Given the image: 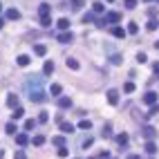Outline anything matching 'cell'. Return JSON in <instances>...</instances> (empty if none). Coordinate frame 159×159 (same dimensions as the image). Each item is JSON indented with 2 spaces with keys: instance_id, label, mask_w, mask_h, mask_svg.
I'll list each match as a JSON object with an SVG mask.
<instances>
[{
  "instance_id": "cell-11",
  "label": "cell",
  "mask_w": 159,
  "mask_h": 159,
  "mask_svg": "<svg viewBox=\"0 0 159 159\" xmlns=\"http://www.w3.org/2000/svg\"><path fill=\"white\" fill-rule=\"evenodd\" d=\"M5 132H7V134H16V132H18V128H16V121H9V123L5 126Z\"/></svg>"
},
{
  "instance_id": "cell-42",
  "label": "cell",
  "mask_w": 159,
  "mask_h": 159,
  "mask_svg": "<svg viewBox=\"0 0 159 159\" xmlns=\"http://www.w3.org/2000/svg\"><path fill=\"white\" fill-rule=\"evenodd\" d=\"M128 159H139V157H137V155H130V157H128Z\"/></svg>"
},
{
  "instance_id": "cell-9",
  "label": "cell",
  "mask_w": 159,
  "mask_h": 159,
  "mask_svg": "<svg viewBox=\"0 0 159 159\" xmlns=\"http://www.w3.org/2000/svg\"><path fill=\"white\" fill-rule=\"evenodd\" d=\"M16 143H18V146H27V143H29V137H27L25 132L16 134Z\"/></svg>"
},
{
  "instance_id": "cell-10",
  "label": "cell",
  "mask_w": 159,
  "mask_h": 159,
  "mask_svg": "<svg viewBox=\"0 0 159 159\" xmlns=\"http://www.w3.org/2000/svg\"><path fill=\"white\" fill-rule=\"evenodd\" d=\"M7 105H9V108H11V110H13V108H18V97H16V94H13V92H11V94H9V97H7Z\"/></svg>"
},
{
  "instance_id": "cell-33",
  "label": "cell",
  "mask_w": 159,
  "mask_h": 159,
  "mask_svg": "<svg viewBox=\"0 0 159 159\" xmlns=\"http://www.w3.org/2000/svg\"><path fill=\"white\" fill-rule=\"evenodd\" d=\"M38 121H40V123H47V121H49V114H47V112H40Z\"/></svg>"
},
{
  "instance_id": "cell-12",
  "label": "cell",
  "mask_w": 159,
  "mask_h": 159,
  "mask_svg": "<svg viewBox=\"0 0 159 159\" xmlns=\"http://www.w3.org/2000/svg\"><path fill=\"white\" fill-rule=\"evenodd\" d=\"M119 18H121V13H119V11H110V13L105 16V20H108V23H117Z\"/></svg>"
},
{
  "instance_id": "cell-38",
  "label": "cell",
  "mask_w": 159,
  "mask_h": 159,
  "mask_svg": "<svg viewBox=\"0 0 159 159\" xmlns=\"http://www.w3.org/2000/svg\"><path fill=\"white\" fill-rule=\"evenodd\" d=\"M92 20H94V13H85L83 16V23H92Z\"/></svg>"
},
{
  "instance_id": "cell-40",
  "label": "cell",
  "mask_w": 159,
  "mask_h": 159,
  "mask_svg": "<svg viewBox=\"0 0 159 159\" xmlns=\"http://www.w3.org/2000/svg\"><path fill=\"white\" fill-rule=\"evenodd\" d=\"M13 159H27V155L23 153V150H18V153H16V155H13Z\"/></svg>"
},
{
  "instance_id": "cell-36",
  "label": "cell",
  "mask_w": 159,
  "mask_h": 159,
  "mask_svg": "<svg viewBox=\"0 0 159 159\" xmlns=\"http://www.w3.org/2000/svg\"><path fill=\"white\" fill-rule=\"evenodd\" d=\"M137 61H139V63H146V61H148V56L143 54V52H139V54H137Z\"/></svg>"
},
{
  "instance_id": "cell-48",
  "label": "cell",
  "mask_w": 159,
  "mask_h": 159,
  "mask_svg": "<svg viewBox=\"0 0 159 159\" xmlns=\"http://www.w3.org/2000/svg\"><path fill=\"white\" fill-rule=\"evenodd\" d=\"M157 2H159V0H157Z\"/></svg>"
},
{
  "instance_id": "cell-23",
  "label": "cell",
  "mask_w": 159,
  "mask_h": 159,
  "mask_svg": "<svg viewBox=\"0 0 159 159\" xmlns=\"http://www.w3.org/2000/svg\"><path fill=\"white\" fill-rule=\"evenodd\" d=\"M45 143V134H38V137H34V146H43Z\"/></svg>"
},
{
  "instance_id": "cell-19",
  "label": "cell",
  "mask_w": 159,
  "mask_h": 159,
  "mask_svg": "<svg viewBox=\"0 0 159 159\" xmlns=\"http://www.w3.org/2000/svg\"><path fill=\"white\" fill-rule=\"evenodd\" d=\"M117 143H119V146H126V143H128V134H123V132L117 134Z\"/></svg>"
},
{
  "instance_id": "cell-1",
  "label": "cell",
  "mask_w": 159,
  "mask_h": 159,
  "mask_svg": "<svg viewBox=\"0 0 159 159\" xmlns=\"http://www.w3.org/2000/svg\"><path fill=\"white\" fill-rule=\"evenodd\" d=\"M25 90H27V97H29L34 103H43V101H45V90H43V83L38 81V78L27 81L25 83Z\"/></svg>"
},
{
  "instance_id": "cell-28",
  "label": "cell",
  "mask_w": 159,
  "mask_h": 159,
  "mask_svg": "<svg viewBox=\"0 0 159 159\" xmlns=\"http://www.w3.org/2000/svg\"><path fill=\"white\" fill-rule=\"evenodd\" d=\"M123 92H128V94H130V92H134V83H130V81H128V83L123 85Z\"/></svg>"
},
{
  "instance_id": "cell-45",
  "label": "cell",
  "mask_w": 159,
  "mask_h": 159,
  "mask_svg": "<svg viewBox=\"0 0 159 159\" xmlns=\"http://www.w3.org/2000/svg\"><path fill=\"white\" fill-rule=\"evenodd\" d=\"M0 11H2V5H0Z\"/></svg>"
},
{
  "instance_id": "cell-35",
  "label": "cell",
  "mask_w": 159,
  "mask_h": 159,
  "mask_svg": "<svg viewBox=\"0 0 159 159\" xmlns=\"http://www.w3.org/2000/svg\"><path fill=\"white\" fill-rule=\"evenodd\" d=\"M137 7V0H126V9H134Z\"/></svg>"
},
{
  "instance_id": "cell-16",
  "label": "cell",
  "mask_w": 159,
  "mask_h": 159,
  "mask_svg": "<svg viewBox=\"0 0 159 159\" xmlns=\"http://www.w3.org/2000/svg\"><path fill=\"white\" fill-rule=\"evenodd\" d=\"M59 108H72V101L67 97H61L59 99Z\"/></svg>"
},
{
  "instance_id": "cell-39",
  "label": "cell",
  "mask_w": 159,
  "mask_h": 159,
  "mask_svg": "<svg viewBox=\"0 0 159 159\" xmlns=\"http://www.w3.org/2000/svg\"><path fill=\"white\" fill-rule=\"evenodd\" d=\"M92 141H94V139H92V137H88V139H85L81 146H83V148H90V146H92Z\"/></svg>"
},
{
  "instance_id": "cell-18",
  "label": "cell",
  "mask_w": 159,
  "mask_h": 159,
  "mask_svg": "<svg viewBox=\"0 0 159 159\" xmlns=\"http://www.w3.org/2000/svg\"><path fill=\"white\" fill-rule=\"evenodd\" d=\"M92 9H94V13H103L105 11V5L103 2H94V5H92Z\"/></svg>"
},
{
  "instance_id": "cell-25",
  "label": "cell",
  "mask_w": 159,
  "mask_h": 159,
  "mask_svg": "<svg viewBox=\"0 0 159 159\" xmlns=\"http://www.w3.org/2000/svg\"><path fill=\"white\" fill-rule=\"evenodd\" d=\"M23 114H25V110H23V108L18 105L16 110H13V117H11V119H20V117H23Z\"/></svg>"
},
{
  "instance_id": "cell-14",
  "label": "cell",
  "mask_w": 159,
  "mask_h": 159,
  "mask_svg": "<svg viewBox=\"0 0 159 159\" xmlns=\"http://www.w3.org/2000/svg\"><path fill=\"white\" fill-rule=\"evenodd\" d=\"M59 126H61V130H63V132H67V134H70V132H74V126H72V123H67V121H61Z\"/></svg>"
},
{
  "instance_id": "cell-26",
  "label": "cell",
  "mask_w": 159,
  "mask_h": 159,
  "mask_svg": "<svg viewBox=\"0 0 159 159\" xmlns=\"http://www.w3.org/2000/svg\"><path fill=\"white\" fill-rule=\"evenodd\" d=\"M49 11H52V9H49V5H47V2H43V5L38 7V13H49Z\"/></svg>"
},
{
  "instance_id": "cell-27",
  "label": "cell",
  "mask_w": 159,
  "mask_h": 159,
  "mask_svg": "<svg viewBox=\"0 0 159 159\" xmlns=\"http://www.w3.org/2000/svg\"><path fill=\"white\" fill-rule=\"evenodd\" d=\"M54 146H65V137H54Z\"/></svg>"
},
{
  "instance_id": "cell-29",
  "label": "cell",
  "mask_w": 159,
  "mask_h": 159,
  "mask_svg": "<svg viewBox=\"0 0 159 159\" xmlns=\"http://www.w3.org/2000/svg\"><path fill=\"white\" fill-rule=\"evenodd\" d=\"M34 126H36L34 119H27V121H25V130H34Z\"/></svg>"
},
{
  "instance_id": "cell-3",
  "label": "cell",
  "mask_w": 159,
  "mask_h": 159,
  "mask_svg": "<svg viewBox=\"0 0 159 159\" xmlns=\"http://www.w3.org/2000/svg\"><path fill=\"white\" fill-rule=\"evenodd\" d=\"M143 137H146V139H153V137H157V130L153 128V126H143Z\"/></svg>"
},
{
  "instance_id": "cell-44",
  "label": "cell",
  "mask_w": 159,
  "mask_h": 159,
  "mask_svg": "<svg viewBox=\"0 0 159 159\" xmlns=\"http://www.w3.org/2000/svg\"><path fill=\"white\" fill-rule=\"evenodd\" d=\"M155 47H157V49H159V40H157V45H155Z\"/></svg>"
},
{
  "instance_id": "cell-34",
  "label": "cell",
  "mask_w": 159,
  "mask_h": 159,
  "mask_svg": "<svg viewBox=\"0 0 159 159\" xmlns=\"http://www.w3.org/2000/svg\"><path fill=\"white\" fill-rule=\"evenodd\" d=\"M67 155H70V150L65 148V146H61V148H59V157H67Z\"/></svg>"
},
{
  "instance_id": "cell-43",
  "label": "cell",
  "mask_w": 159,
  "mask_h": 159,
  "mask_svg": "<svg viewBox=\"0 0 159 159\" xmlns=\"http://www.w3.org/2000/svg\"><path fill=\"white\" fill-rule=\"evenodd\" d=\"M2 25H5V20H2V18H0V29H2Z\"/></svg>"
},
{
  "instance_id": "cell-24",
  "label": "cell",
  "mask_w": 159,
  "mask_h": 159,
  "mask_svg": "<svg viewBox=\"0 0 159 159\" xmlns=\"http://www.w3.org/2000/svg\"><path fill=\"white\" fill-rule=\"evenodd\" d=\"M67 67L70 70H78V61L76 59H67Z\"/></svg>"
},
{
  "instance_id": "cell-21",
  "label": "cell",
  "mask_w": 159,
  "mask_h": 159,
  "mask_svg": "<svg viewBox=\"0 0 159 159\" xmlns=\"http://www.w3.org/2000/svg\"><path fill=\"white\" fill-rule=\"evenodd\" d=\"M43 72H45V74H52V72H54V63H52V61H47V63H45V67H43Z\"/></svg>"
},
{
  "instance_id": "cell-5",
  "label": "cell",
  "mask_w": 159,
  "mask_h": 159,
  "mask_svg": "<svg viewBox=\"0 0 159 159\" xmlns=\"http://www.w3.org/2000/svg\"><path fill=\"white\" fill-rule=\"evenodd\" d=\"M34 54H36V56H45V54H47V45H43V43L34 45Z\"/></svg>"
},
{
  "instance_id": "cell-32",
  "label": "cell",
  "mask_w": 159,
  "mask_h": 159,
  "mask_svg": "<svg viewBox=\"0 0 159 159\" xmlns=\"http://www.w3.org/2000/svg\"><path fill=\"white\" fill-rule=\"evenodd\" d=\"M146 150H148V153H157V146H155L153 141H148V143H146Z\"/></svg>"
},
{
  "instance_id": "cell-7",
  "label": "cell",
  "mask_w": 159,
  "mask_h": 159,
  "mask_svg": "<svg viewBox=\"0 0 159 159\" xmlns=\"http://www.w3.org/2000/svg\"><path fill=\"white\" fill-rule=\"evenodd\" d=\"M72 38H74V36H72L70 32H61L59 34V43H63V45L65 43H72Z\"/></svg>"
},
{
  "instance_id": "cell-47",
  "label": "cell",
  "mask_w": 159,
  "mask_h": 159,
  "mask_svg": "<svg viewBox=\"0 0 159 159\" xmlns=\"http://www.w3.org/2000/svg\"><path fill=\"white\" fill-rule=\"evenodd\" d=\"M146 2H148V0H146Z\"/></svg>"
},
{
  "instance_id": "cell-46",
  "label": "cell",
  "mask_w": 159,
  "mask_h": 159,
  "mask_svg": "<svg viewBox=\"0 0 159 159\" xmlns=\"http://www.w3.org/2000/svg\"><path fill=\"white\" fill-rule=\"evenodd\" d=\"M108 2H112V0H108Z\"/></svg>"
},
{
  "instance_id": "cell-41",
  "label": "cell",
  "mask_w": 159,
  "mask_h": 159,
  "mask_svg": "<svg viewBox=\"0 0 159 159\" xmlns=\"http://www.w3.org/2000/svg\"><path fill=\"white\" fill-rule=\"evenodd\" d=\"M155 76H159V63H155Z\"/></svg>"
},
{
  "instance_id": "cell-22",
  "label": "cell",
  "mask_w": 159,
  "mask_h": 159,
  "mask_svg": "<svg viewBox=\"0 0 159 159\" xmlns=\"http://www.w3.org/2000/svg\"><path fill=\"white\" fill-rule=\"evenodd\" d=\"M146 27H148V29H150V32H155V29H157V27H159V23H157V20H155V18H150Z\"/></svg>"
},
{
  "instance_id": "cell-37",
  "label": "cell",
  "mask_w": 159,
  "mask_h": 159,
  "mask_svg": "<svg viewBox=\"0 0 159 159\" xmlns=\"http://www.w3.org/2000/svg\"><path fill=\"white\" fill-rule=\"evenodd\" d=\"M128 32H130V34H137V32H139V29H137V23H130V25H128Z\"/></svg>"
},
{
  "instance_id": "cell-13",
  "label": "cell",
  "mask_w": 159,
  "mask_h": 159,
  "mask_svg": "<svg viewBox=\"0 0 159 159\" xmlns=\"http://www.w3.org/2000/svg\"><path fill=\"white\" fill-rule=\"evenodd\" d=\"M40 25L49 27V25H52V16H49V13H40Z\"/></svg>"
},
{
  "instance_id": "cell-2",
  "label": "cell",
  "mask_w": 159,
  "mask_h": 159,
  "mask_svg": "<svg viewBox=\"0 0 159 159\" xmlns=\"http://www.w3.org/2000/svg\"><path fill=\"white\" fill-rule=\"evenodd\" d=\"M143 103L146 105H155L157 103V92H146V94H143Z\"/></svg>"
},
{
  "instance_id": "cell-30",
  "label": "cell",
  "mask_w": 159,
  "mask_h": 159,
  "mask_svg": "<svg viewBox=\"0 0 159 159\" xmlns=\"http://www.w3.org/2000/svg\"><path fill=\"white\" fill-rule=\"evenodd\" d=\"M78 128H81V130H90V128H92V123H90V121H85V119H83L81 123H78Z\"/></svg>"
},
{
  "instance_id": "cell-15",
  "label": "cell",
  "mask_w": 159,
  "mask_h": 159,
  "mask_svg": "<svg viewBox=\"0 0 159 159\" xmlns=\"http://www.w3.org/2000/svg\"><path fill=\"white\" fill-rule=\"evenodd\" d=\"M56 25H59V29H63V32H67V29H70V20H67V18H61Z\"/></svg>"
},
{
  "instance_id": "cell-17",
  "label": "cell",
  "mask_w": 159,
  "mask_h": 159,
  "mask_svg": "<svg viewBox=\"0 0 159 159\" xmlns=\"http://www.w3.org/2000/svg\"><path fill=\"white\" fill-rule=\"evenodd\" d=\"M110 32H112V36H117V38H123V36H126V32L121 29V27H112Z\"/></svg>"
},
{
  "instance_id": "cell-6",
  "label": "cell",
  "mask_w": 159,
  "mask_h": 159,
  "mask_svg": "<svg viewBox=\"0 0 159 159\" xmlns=\"http://www.w3.org/2000/svg\"><path fill=\"white\" fill-rule=\"evenodd\" d=\"M7 20H20V11L18 9H7Z\"/></svg>"
},
{
  "instance_id": "cell-4",
  "label": "cell",
  "mask_w": 159,
  "mask_h": 159,
  "mask_svg": "<svg viewBox=\"0 0 159 159\" xmlns=\"http://www.w3.org/2000/svg\"><path fill=\"white\" fill-rule=\"evenodd\" d=\"M16 63L20 65V67H27V65L32 63V59H29V56H27V54H20L18 59H16Z\"/></svg>"
},
{
  "instance_id": "cell-20",
  "label": "cell",
  "mask_w": 159,
  "mask_h": 159,
  "mask_svg": "<svg viewBox=\"0 0 159 159\" xmlns=\"http://www.w3.org/2000/svg\"><path fill=\"white\" fill-rule=\"evenodd\" d=\"M49 92H52V94H54V97H59V94H61V92H63V88H61V85H59V83H56V85H52V88H49Z\"/></svg>"
},
{
  "instance_id": "cell-31",
  "label": "cell",
  "mask_w": 159,
  "mask_h": 159,
  "mask_svg": "<svg viewBox=\"0 0 159 159\" xmlns=\"http://www.w3.org/2000/svg\"><path fill=\"white\" fill-rule=\"evenodd\" d=\"M83 5H85V0H72V7H74V9H81Z\"/></svg>"
},
{
  "instance_id": "cell-8",
  "label": "cell",
  "mask_w": 159,
  "mask_h": 159,
  "mask_svg": "<svg viewBox=\"0 0 159 159\" xmlns=\"http://www.w3.org/2000/svg\"><path fill=\"white\" fill-rule=\"evenodd\" d=\"M108 101L114 105V103H119V90H110L108 92Z\"/></svg>"
}]
</instances>
